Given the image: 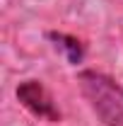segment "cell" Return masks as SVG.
Segmentation results:
<instances>
[{"mask_svg": "<svg viewBox=\"0 0 123 126\" xmlns=\"http://www.w3.org/2000/svg\"><path fill=\"white\" fill-rule=\"evenodd\" d=\"M77 85L101 126H123V87L116 80L97 70H82Z\"/></svg>", "mask_w": 123, "mask_h": 126, "instance_id": "1", "label": "cell"}, {"mask_svg": "<svg viewBox=\"0 0 123 126\" xmlns=\"http://www.w3.org/2000/svg\"><path fill=\"white\" fill-rule=\"evenodd\" d=\"M17 99H19L31 114H36L39 119H46V121H53V124L61 121V111L56 107L51 92H48L39 80H24V82H19V87H17Z\"/></svg>", "mask_w": 123, "mask_h": 126, "instance_id": "2", "label": "cell"}, {"mask_svg": "<svg viewBox=\"0 0 123 126\" xmlns=\"http://www.w3.org/2000/svg\"><path fill=\"white\" fill-rule=\"evenodd\" d=\"M48 36H51V41H56V48H61V51L68 53L70 63H80L82 61L85 51H82V44L77 41L75 36H68V34H48Z\"/></svg>", "mask_w": 123, "mask_h": 126, "instance_id": "3", "label": "cell"}]
</instances>
